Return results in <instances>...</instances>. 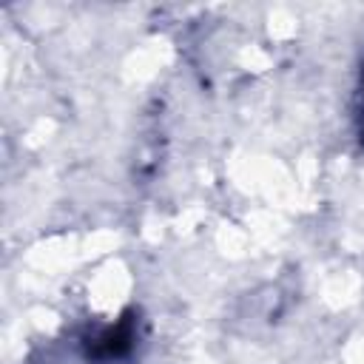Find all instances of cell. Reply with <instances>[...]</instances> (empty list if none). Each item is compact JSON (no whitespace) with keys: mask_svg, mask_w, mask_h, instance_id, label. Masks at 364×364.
Instances as JSON below:
<instances>
[{"mask_svg":"<svg viewBox=\"0 0 364 364\" xmlns=\"http://www.w3.org/2000/svg\"><path fill=\"white\" fill-rule=\"evenodd\" d=\"M131 341H134V324H131V318L125 316L117 327H111V330H105L102 336L94 338L91 355H97V358H117V355H125V353L131 350Z\"/></svg>","mask_w":364,"mask_h":364,"instance_id":"6da1fadb","label":"cell"}]
</instances>
